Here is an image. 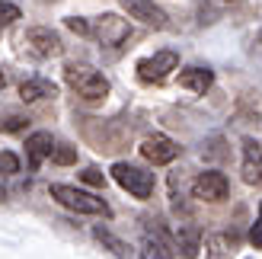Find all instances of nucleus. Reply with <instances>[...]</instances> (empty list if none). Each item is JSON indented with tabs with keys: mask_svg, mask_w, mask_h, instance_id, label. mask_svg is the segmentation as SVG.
Wrapping results in <instances>:
<instances>
[{
	"mask_svg": "<svg viewBox=\"0 0 262 259\" xmlns=\"http://www.w3.org/2000/svg\"><path fill=\"white\" fill-rule=\"evenodd\" d=\"M48 196L55 199L58 205H64V208L77 211V214H99V218H109L112 214L106 199L93 196V192H83V189H77V186H68V183H51Z\"/></svg>",
	"mask_w": 262,
	"mask_h": 259,
	"instance_id": "1",
	"label": "nucleus"
},
{
	"mask_svg": "<svg viewBox=\"0 0 262 259\" xmlns=\"http://www.w3.org/2000/svg\"><path fill=\"white\" fill-rule=\"evenodd\" d=\"M64 80H68V87L86 102H99V99L109 96V80L99 71H93L90 64H68V68H64Z\"/></svg>",
	"mask_w": 262,
	"mask_h": 259,
	"instance_id": "2",
	"label": "nucleus"
},
{
	"mask_svg": "<svg viewBox=\"0 0 262 259\" xmlns=\"http://www.w3.org/2000/svg\"><path fill=\"white\" fill-rule=\"evenodd\" d=\"M112 179L119 183L125 192H131L135 199H150L154 196V173L141 170V166H131V163H115L112 166Z\"/></svg>",
	"mask_w": 262,
	"mask_h": 259,
	"instance_id": "3",
	"label": "nucleus"
},
{
	"mask_svg": "<svg viewBox=\"0 0 262 259\" xmlns=\"http://www.w3.org/2000/svg\"><path fill=\"white\" fill-rule=\"evenodd\" d=\"M176 68H179L176 51H157V55H150V58H141L135 71H138V77L144 83H163Z\"/></svg>",
	"mask_w": 262,
	"mask_h": 259,
	"instance_id": "4",
	"label": "nucleus"
},
{
	"mask_svg": "<svg viewBox=\"0 0 262 259\" xmlns=\"http://www.w3.org/2000/svg\"><path fill=\"white\" fill-rule=\"evenodd\" d=\"M90 26H93V35L99 38V42L102 45H112V48H119L122 42H128V35H131L128 19L115 16V13H102V16H96Z\"/></svg>",
	"mask_w": 262,
	"mask_h": 259,
	"instance_id": "5",
	"label": "nucleus"
},
{
	"mask_svg": "<svg viewBox=\"0 0 262 259\" xmlns=\"http://www.w3.org/2000/svg\"><path fill=\"white\" fill-rule=\"evenodd\" d=\"M141 157L150 160L154 166H163V163H173L179 157V144L169 135H147L141 141Z\"/></svg>",
	"mask_w": 262,
	"mask_h": 259,
	"instance_id": "6",
	"label": "nucleus"
},
{
	"mask_svg": "<svg viewBox=\"0 0 262 259\" xmlns=\"http://www.w3.org/2000/svg\"><path fill=\"white\" fill-rule=\"evenodd\" d=\"M192 192H195V199H202V202H224L230 196V183H227L224 173L205 170V173H199V179H195Z\"/></svg>",
	"mask_w": 262,
	"mask_h": 259,
	"instance_id": "7",
	"label": "nucleus"
},
{
	"mask_svg": "<svg viewBox=\"0 0 262 259\" xmlns=\"http://www.w3.org/2000/svg\"><path fill=\"white\" fill-rule=\"evenodd\" d=\"M26 45H29V51L38 55V58H58L61 51H64L61 35L45 29V26H32V29L26 32Z\"/></svg>",
	"mask_w": 262,
	"mask_h": 259,
	"instance_id": "8",
	"label": "nucleus"
},
{
	"mask_svg": "<svg viewBox=\"0 0 262 259\" xmlns=\"http://www.w3.org/2000/svg\"><path fill=\"white\" fill-rule=\"evenodd\" d=\"M122 7L128 10L131 19H141L144 26H154V29H166V26H169L166 13L157 7L154 0H122Z\"/></svg>",
	"mask_w": 262,
	"mask_h": 259,
	"instance_id": "9",
	"label": "nucleus"
},
{
	"mask_svg": "<svg viewBox=\"0 0 262 259\" xmlns=\"http://www.w3.org/2000/svg\"><path fill=\"white\" fill-rule=\"evenodd\" d=\"M55 154V138L48 132H35L26 138V160H29V170H38L42 160H48Z\"/></svg>",
	"mask_w": 262,
	"mask_h": 259,
	"instance_id": "10",
	"label": "nucleus"
},
{
	"mask_svg": "<svg viewBox=\"0 0 262 259\" xmlns=\"http://www.w3.org/2000/svg\"><path fill=\"white\" fill-rule=\"evenodd\" d=\"M243 179L250 186H262V147L256 138H243Z\"/></svg>",
	"mask_w": 262,
	"mask_h": 259,
	"instance_id": "11",
	"label": "nucleus"
},
{
	"mask_svg": "<svg viewBox=\"0 0 262 259\" xmlns=\"http://www.w3.org/2000/svg\"><path fill=\"white\" fill-rule=\"evenodd\" d=\"M141 259H173V247L163 230H147L141 237Z\"/></svg>",
	"mask_w": 262,
	"mask_h": 259,
	"instance_id": "12",
	"label": "nucleus"
},
{
	"mask_svg": "<svg viewBox=\"0 0 262 259\" xmlns=\"http://www.w3.org/2000/svg\"><path fill=\"white\" fill-rule=\"evenodd\" d=\"M176 243H179V250H182V259H195V256L202 253V230L195 227V224H179Z\"/></svg>",
	"mask_w": 262,
	"mask_h": 259,
	"instance_id": "13",
	"label": "nucleus"
},
{
	"mask_svg": "<svg viewBox=\"0 0 262 259\" xmlns=\"http://www.w3.org/2000/svg\"><path fill=\"white\" fill-rule=\"evenodd\" d=\"M211 83H214V74L208 71V68H186V71L179 74V87L192 90V93H205Z\"/></svg>",
	"mask_w": 262,
	"mask_h": 259,
	"instance_id": "14",
	"label": "nucleus"
},
{
	"mask_svg": "<svg viewBox=\"0 0 262 259\" xmlns=\"http://www.w3.org/2000/svg\"><path fill=\"white\" fill-rule=\"evenodd\" d=\"M45 96H55V83L38 80V77L19 83V99H23V102H35V99H45Z\"/></svg>",
	"mask_w": 262,
	"mask_h": 259,
	"instance_id": "15",
	"label": "nucleus"
},
{
	"mask_svg": "<svg viewBox=\"0 0 262 259\" xmlns=\"http://www.w3.org/2000/svg\"><path fill=\"white\" fill-rule=\"evenodd\" d=\"M205 256L208 259H224L227 256V237L224 234H211L205 240Z\"/></svg>",
	"mask_w": 262,
	"mask_h": 259,
	"instance_id": "16",
	"label": "nucleus"
},
{
	"mask_svg": "<svg viewBox=\"0 0 262 259\" xmlns=\"http://www.w3.org/2000/svg\"><path fill=\"white\" fill-rule=\"evenodd\" d=\"M93 237H96V240L102 243V247H109V250H112L115 256H125V253H128V247H125V243H122L119 237H112L106 227H96V230H93Z\"/></svg>",
	"mask_w": 262,
	"mask_h": 259,
	"instance_id": "17",
	"label": "nucleus"
},
{
	"mask_svg": "<svg viewBox=\"0 0 262 259\" xmlns=\"http://www.w3.org/2000/svg\"><path fill=\"white\" fill-rule=\"evenodd\" d=\"M51 160H55L58 166H68V163H74V160H77V150H74V147H68V144H61V147H55Z\"/></svg>",
	"mask_w": 262,
	"mask_h": 259,
	"instance_id": "18",
	"label": "nucleus"
},
{
	"mask_svg": "<svg viewBox=\"0 0 262 259\" xmlns=\"http://www.w3.org/2000/svg\"><path fill=\"white\" fill-rule=\"evenodd\" d=\"M16 19H19V7L0 0V26H10V23H16Z\"/></svg>",
	"mask_w": 262,
	"mask_h": 259,
	"instance_id": "19",
	"label": "nucleus"
},
{
	"mask_svg": "<svg viewBox=\"0 0 262 259\" xmlns=\"http://www.w3.org/2000/svg\"><path fill=\"white\" fill-rule=\"evenodd\" d=\"M0 173H7V176L19 173V160H16V154H10V150L0 154Z\"/></svg>",
	"mask_w": 262,
	"mask_h": 259,
	"instance_id": "20",
	"label": "nucleus"
},
{
	"mask_svg": "<svg viewBox=\"0 0 262 259\" xmlns=\"http://www.w3.org/2000/svg\"><path fill=\"white\" fill-rule=\"evenodd\" d=\"M64 23H68V29L77 32V35H93V26H90L86 19H80V16H68Z\"/></svg>",
	"mask_w": 262,
	"mask_h": 259,
	"instance_id": "21",
	"label": "nucleus"
},
{
	"mask_svg": "<svg viewBox=\"0 0 262 259\" xmlns=\"http://www.w3.org/2000/svg\"><path fill=\"white\" fill-rule=\"evenodd\" d=\"M250 243L256 250H262V202H259V218H256V224L250 227Z\"/></svg>",
	"mask_w": 262,
	"mask_h": 259,
	"instance_id": "22",
	"label": "nucleus"
},
{
	"mask_svg": "<svg viewBox=\"0 0 262 259\" xmlns=\"http://www.w3.org/2000/svg\"><path fill=\"white\" fill-rule=\"evenodd\" d=\"M80 179H83V183H90V186H102V183H106V176H102L96 166H86V170L80 173Z\"/></svg>",
	"mask_w": 262,
	"mask_h": 259,
	"instance_id": "23",
	"label": "nucleus"
},
{
	"mask_svg": "<svg viewBox=\"0 0 262 259\" xmlns=\"http://www.w3.org/2000/svg\"><path fill=\"white\" fill-rule=\"evenodd\" d=\"M23 122H26V119H19V115H10V122H7L4 128H7V132H16V128H23Z\"/></svg>",
	"mask_w": 262,
	"mask_h": 259,
	"instance_id": "24",
	"label": "nucleus"
},
{
	"mask_svg": "<svg viewBox=\"0 0 262 259\" xmlns=\"http://www.w3.org/2000/svg\"><path fill=\"white\" fill-rule=\"evenodd\" d=\"M4 87H7V74H4V71H0V90H4Z\"/></svg>",
	"mask_w": 262,
	"mask_h": 259,
	"instance_id": "25",
	"label": "nucleus"
}]
</instances>
